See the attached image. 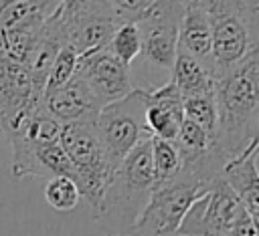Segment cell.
<instances>
[{
  "instance_id": "16",
  "label": "cell",
  "mask_w": 259,
  "mask_h": 236,
  "mask_svg": "<svg viewBox=\"0 0 259 236\" xmlns=\"http://www.w3.org/2000/svg\"><path fill=\"white\" fill-rule=\"evenodd\" d=\"M61 6L63 0H0V32L24 24H45Z\"/></svg>"
},
{
  "instance_id": "6",
  "label": "cell",
  "mask_w": 259,
  "mask_h": 236,
  "mask_svg": "<svg viewBox=\"0 0 259 236\" xmlns=\"http://www.w3.org/2000/svg\"><path fill=\"white\" fill-rule=\"evenodd\" d=\"M204 192L206 188L178 171L170 182L154 186L148 204L140 212L127 236H176L186 210Z\"/></svg>"
},
{
  "instance_id": "11",
  "label": "cell",
  "mask_w": 259,
  "mask_h": 236,
  "mask_svg": "<svg viewBox=\"0 0 259 236\" xmlns=\"http://www.w3.org/2000/svg\"><path fill=\"white\" fill-rule=\"evenodd\" d=\"M42 93L34 89L30 69L0 56V127L8 135L38 103Z\"/></svg>"
},
{
  "instance_id": "7",
  "label": "cell",
  "mask_w": 259,
  "mask_h": 236,
  "mask_svg": "<svg viewBox=\"0 0 259 236\" xmlns=\"http://www.w3.org/2000/svg\"><path fill=\"white\" fill-rule=\"evenodd\" d=\"M190 0H156L136 22L142 36V56L148 65L172 71L178 52V26Z\"/></svg>"
},
{
  "instance_id": "15",
  "label": "cell",
  "mask_w": 259,
  "mask_h": 236,
  "mask_svg": "<svg viewBox=\"0 0 259 236\" xmlns=\"http://www.w3.org/2000/svg\"><path fill=\"white\" fill-rule=\"evenodd\" d=\"M210 24L196 0H190L178 26V50L194 56L210 71ZM212 75V73H210Z\"/></svg>"
},
{
  "instance_id": "27",
  "label": "cell",
  "mask_w": 259,
  "mask_h": 236,
  "mask_svg": "<svg viewBox=\"0 0 259 236\" xmlns=\"http://www.w3.org/2000/svg\"><path fill=\"white\" fill-rule=\"evenodd\" d=\"M255 141L259 143V129H257V135H255Z\"/></svg>"
},
{
  "instance_id": "18",
  "label": "cell",
  "mask_w": 259,
  "mask_h": 236,
  "mask_svg": "<svg viewBox=\"0 0 259 236\" xmlns=\"http://www.w3.org/2000/svg\"><path fill=\"white\" fill-rule=\"evenodd\" d=\"M152 171H154V186H162L178 175L182 167L180 153L174 141L152 137Z\"/></svg>"
},
{
  "instance_id": "2",
  "label": "cell",
  "mask_w": 259,
  "mask_h": 236,
  "mask_svg": "<svg viewBox=\"0 0 259 236\" xmlns=\"http://www.w3.org/2000/svg\"><path fill=\"white\" fill-rule=\"evenodd\" d=\"M152 137H144L111 171L99 204L93 210L97 224L109 236H127L154 190Z\"/></svg>"
},
{
  "instance_id": "21",
  "label": "cell",
  "mask_w": 259,
  "mask_h": 236,
  "mask_svg": "<svg viewBox=\"0 0 259 236\" xmlns=\"http://www.w3.org/2000/svg\"><path fill=\"white\" fill-rule=\"evenodd\" d=\"M45 200L53 210L59 212H69L73 208H77L79 200H81V192L75 184L73 178L67 175H55L47 180L45 186Z\"/></svg>"
},
{
  "instance_id": "20",
  "label": "cell",
  "mask_w": 259,
  "mask_h": 236,
  "mask_svg": "<svg viewBox=\"0 0 259 236\" xmlns=\"http://www.w3.org/2000/svg\"><path fill=\"white\" fill-rule=\"evenodd\" d=\"M182 111L184 119L194 121L200 125L204 131L217 137V103H214V91L212 93H202L194 97L182 99Z\"/></svg>"
},
{
  "instance_id": "13",
  "label": "cell",
  "mask_w": 259,
  "mask_h": 236,
  "mask_svg": "<svg viewBox=\"0 0 259 236\" xmlns=\"http://www.w3.org/2000/svg\"><path fill=\"white\" fill-rule=\"evenodd\" d=\"M42 103L47 111L63 125L73 121H93L101 109L99 101L79 75H73V79L63 87L45 93Z\"/></svg>"
},
{
  "instance_id": "25",
  "label": "cell",
  "mask_w": 259,
  "mask_h": 236,
  "mask_svg": "<svg viewBox=\"0 0 259 236\" xmlns=\"http://www.w3.org/2000/svg\"><path fill=\"white\" fill-rule=\"evenodd\" d=\"M81 2L85 0H63V8H73V6H79Z\"/></svg>"
},
{
  "instance_id": "14",
  "label": "cell",
  "mask_w": 259,
  "mask_h": 236,
  "mask_svg": "<svg viewBox=\"0 0 259 236\" xmlns=\"http://www.w3.org/2000/svg\"><path fill=\"white\" fill-rule=\"evenodd\" d=\"M259 143L251 141L243 153L227 161L221 171L225 184L235 192L245 212L253 218H259V169H257Z\"/></svg>"
},
{
  "instance_id": "5",
  "label": "cell",
  "mask_w": 259,
  "mask_h": 236,
  "mask_svg": "<svg viewBox=\"0 0 259 236\" xmlns=\"http://www.w3.org/2000/svg\"><path fill=\"white\" fill-rule=\"evenodd\" d=\"M93 121L65 123L59 137V143L75 169V184L81 192V198L91 206V210H95L99 204L105 184L111 175V167L105 159Z\"/></svg>"
},
{
  "instance_id": "9",
  "label": "cell",
  "mask_w": 259,
  "mask_h": 236,
  "mask_svg": "<svg viewBox=\"0 0 259 236\" xmlns=\"http://www.w3.org/2000/svg\"><path fill=\"white\" fill-rule=\"evenodd\" d=\"M121 22L115 18L105 0H85L73 8H61V26L67 44L79 56L107 46L115 28Z\"/></svg>"
},
{
  "instance_id": "4",
  "label": "cell",
  "mask_w": 259,
  "mask_h": 236,
  "mask_svg": "<svg viewBox=\"0 0 259 236\" xmlns=\"http://www.w3.org/2000/svg\"><path fill=\"white\" fill-rule=\"evenodd\" d=\"M95 131L111 171L144 137H152L146 127L144 89H134L125 97L107 103L95 117Z\"/></svg>"
},
{
  "instance_id": "19",
  "label": "cell",
  "mask_w": 259,
  "mask_h": 236,
  "mask_svg": "<svg viewBox=\"0 0 259 236\" xmlns=\"http://www.w3.org/2000/svg\"><path fill=\"white\" fill-rule=\"evenodd\" d=\"M107 48L113 52V56H117L123 65L132 67V63L140 56L142 52V36H140V28L134 22H123L115 28L111 40L107 42Z\"/></svg>"
},
{
  "instance_id": "28",
  "label": "cell",
  "mask_w": 259,
  "mask_h": 236,
  "mask_svg": "<svg viewBox=\"0 0 259 236\" xmlns=\"http://www.w3.org/2000/svg\"><path fill=\"white\" fill-rule=\"evenodd\" d=\"M255 220H257V226H259V218H255Z\"/></svg>"
},
{
  "instance_id": "1",
  "label": "cell",
  "mask_w": 259,
  "mask_h": 236,
  "mask_svg": "<svg viewBox=\"0 0 259 236\" xmlns=\"http://www.w3.org/2000/svg\"><path fill=\"white\" fill-rule=\"evenodd\" d=\"M217 143L231 161L255 141L259 129V50L251 48L239 63L214 79Z\"/></svg>"
},
{
  "instance_id": "23",
  "label": "cell",
  "mask_w": 259,
  "mask_h": 236,
  "mask_svg": "<svg viewBox=\"0 0 259 236\" xmlns=\"http://www.w3.org/2000/svg\"><path fill=\"white\" fill-rule=\"evenodd\" d=\"M105 2L121 24L123 22L136 24L156 0H105Z\"/></svg>"
},
{
  "instance_id": "17",
  "label": "cell",
  "mask_w": 259,
  "mask_h": 236,
  "mask_svg": "<svg viewBox=\"0 0 259 236\" xmlns=\"http://www.w3.org/2000/svg\"><path fill=\"white\" fill-rule=\"evenodd\" d=\"M170 81L176 85L182 99L214 91V79L210 71L200 61H196L194 56L182 50L176 52V61L170 71Z\"/></svg>"
},
{
  "instance_id": "3",
  "label": "cell",
  "mask_w": 259,
  "mask_h": 236,
  "mask_svg": "<svg viewBox=\"0 0 259 236\" xmlns=\"http://www.w3.org/2000/svg\"><path fill=\"white\" fill-rule=\"evenodd\" d=\"M210 24V73L223 75L251 50L249 10L243 0H196Z\"/></svg>"
},
{
  "instance_id": "12",
  "label": "cell",
  "mask_w": 259,
  "mask_h": 236,
  "mask_svg": "<svg viewBox=\"0 0 259 236\" xmlns=\"http://www.w3.org/2000/svg\"><path fill=\"white\" fill-rule=\"evenodd\" d=\"M144 105H146V127L150 135L174 141L184 121L182 95L178 93L176 85L168 79L160 87L144 89Z\"/></svg>"
},
{
  "instance_id": "26",
  "label": "cell",
  "mask_w": 259,
  "mask_h": 236,
  "mask_svg": "<svg viewBox=\"0 0 259 236\" xmlns=\"http://www.w3.org/2000/svg\"><path fill=\"white\" fill-rule=\"evenodd\" d=\"M243 2H247L249 6H259V0H243Z\"/></svg>"
},
{
  "instance_id": "24",
  "label": "cell",
  "mask_w": 259,
  "mask_h": 236,
  "mask_svg": "<svg viewBox=\"0 0 259 236\" xmlns=\"http://www.w3.org/2000/svg\"><path fill=\"white\" fill-rule=\"evenodd\" d=\"M225 236H259L257 220L243 210L241 216L235 220V224L225 232Z\"/></svg>"
},
{
  "instance_id": "22",
  "label": "cell",
  "mask_w": 259,
  "mask_h": 236,
  "mask_svg": "<svg viewBox=\"0 0 259 236\" xmlns=\"http://www.w3.org/2000/svg\"><path fill=\"white\" fill-rule=\"evenodd\" d=\"M77 63H79V54L71 44H63L61 50L57 52L51 71L47 75V83H45V93L55 91L59 87H63L67 81L73 79L75 71H77ZM42 93V95H45Z\"/></svg>"
},
{
  "instance_id": "10",
  "label": "cell",
  "mask_w": 259,
  "mask_h": 236,
  "mask_svg": "<svg viewBox=\"0 0 259 236\" xmlns=\"http://www.w3.org/2000/svg\"><path fill=\"white\" fill-rule=\"evenodd\" d=\"M75 75H79L87 83L101 107L125 97L136 89L132 85L130 67L113 56L107 46L79 56Z\"/></svg>"
},
{
  "instance_id": "8",
  "label": "cell",
  "mask_w": 259,
  "mask_h": 236,
  "mask_svg": "<svg viewBox=\"0 0 259 236\" xmlns=\"http://www.w3.org/2000/svg\"><path fill=\"white\" fill-rule=\"evenodd\" d=\"M243 210L235 192L223 178H217L210 188L190 204L176 236H225Z\"/></svg>"
}]
</instances>
